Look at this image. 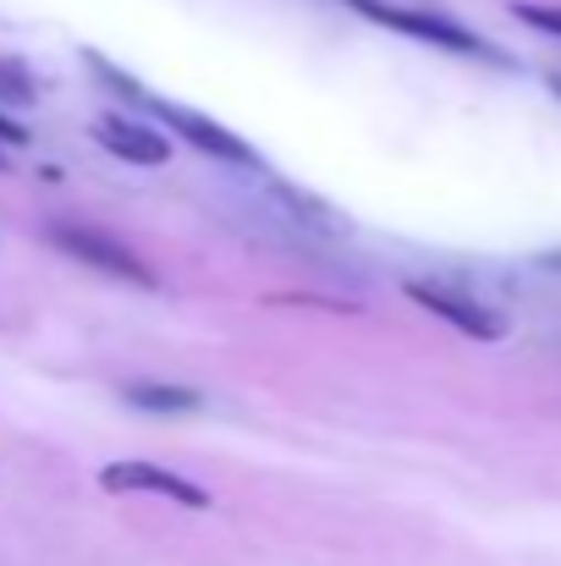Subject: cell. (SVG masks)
<instances>
[{"instance_id": "obj_5", "label": "cell", "mask_w": 561, "mask_h": 566, "mask_svg": "<svg viewBox=\"0 0 561 566\" xmlns=\"http://www.w3.org/2000/svg\"><path fill=\"white\" fill-rule=\"evenodd\" d=\"M94 138L116 155V160H138V166H166L172 160V144L144 127V122H127V116H100L94 122Z\"/></svg>"}, {"instance_id": "obj_8", "label": "cell", "mask_w": 561, "mask_h": 566, "mask_svg": "<svg viewBox=\"0 0 561 566\" xmlns=\"http://www.w3.org/2000/svg\"><path fill=\"white\" fill-rule=\"evenodd\" d=\"M512 17H518V22H529V28H540V33H557V39H561V6L518 0V6H512Z\"/></svg>"}, {"instance_id": "obj_1", "label": "cell", "mask_w": 561, "mask_h": 566, "mask_svg": "<svg viewBox=\"0 0 561 566\" xmlns=\"http://www.w3.org/2000/svg\"><path fill=\"white\" fill-rule=\"evenodd\" d=\"M353 11H364L380 28H396L407 39H424V44H440V50H457V55H485V61H507L496 44H485L479 33H468L463 22L451 17H435V11H413V6H391V0H347Z\"/></svg>"}, {"instance_id": "obj_7", "label": "cell", "mask_w": 561, "mask_h": 566, "mask_svg": "<svg viewBox=\"0 0 561 566\" xmlns=\"http://www.w3.org/2000/svg\"><path fill=\"white\" fill-rule=\"evenodd\" d=\"M127 401H133V407H149V412H193V407H198V390L138 379V385H127Z\"/></svg>"}, {"instance_id": "obj_3", "label": "cell", "mask_w": 561, "mask_h": 566, "mask_svg": "<svg viewBox=\"0 0 561 566\" xmlns=\"http://www.w3.org/2000/svg\"><path fill=\"white\" fill-rule=\"evenodd\" d=\"M407 297L418 308H429L435 319H446L457 336H474V342H501V314H490L485 303H474L468 292L457 286H440V281H413Z\"/></svg>"}, {"instance_id": "obj_4", "label": "cell", "mask_w": 561, "mask_h": 566, "mask_svg": "<svg viewBox=\"0 0 561 566\" xmlns=\"http://www.w3.org/2000/svg\"><path fill=\"white\" fill-rule=\"evenodd\" d=\"M100 484H105V490H149V495L183 501V506H193V512L209 506V495H204L198 484H187V479L166 473V468H155V462H111V468L100 473Z\"/></svg>"}, {"instance_id": "obj_2", "label": "cell", "mask_w": 561, "mask_h": 566, "mask_svg": "<svg viewBox=\"0 0 561 566\" xmlns=\"http://www.w3.org/2000/svg\"><path fill=\"white\" fill-rule=\"evenodd\" d=\"M50 242L55 248H66L72 259H83V264H94L100 275H111V281H127V286H144V292H155L160 286V275L133 253V248H122L116 237H105V231H94V226H50Z\"/></svg>"}, {"instance_id": "obj_6", "label": "cell", "mask_w": 561, "mask_h": 566, "mask_svg": "<svg viewBox=\"0 0 561 566\" xmlns=\"http://www.w3.org/2000/svg\"><path fill=\"white\" fill-rule=\"evenodd\" d=\"M160 116L183 133L187 144H198L204 155H215V160H226V166H242V171H253L259 166V155L242 144V138H231L226 127H215V122H204L198 111H183V105H160Z\"/></svg>"}, {"instance_id": "obj_10", "label": "cell", "mask_w": 561, "mask_h": 566, "mask_svg": "<svg viewBox=\"0 0 561 566\" xmlns=\"http://www.w3.org/2000/svg\"><path fill=\"white\" fill-rule=\"evenodd\" d=\"M551 88H557V94H561V77H551Z\"/></svg>"}, {"instance_id": "obj_9", "label": "cell", "mask_w": 561, "mask_h": 566, "mask_svg": "<svg viewBox=\"0 0 561 566\" xmlns=\"http://www.w3.org/2000/svg\"><path fill=\"white\" fill-rule=\"evenodd\" d=\"M0 144H28V127H22V122H11L6 111H0Z\"/></svg>"}]
</instances>
